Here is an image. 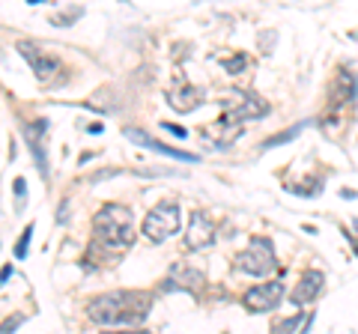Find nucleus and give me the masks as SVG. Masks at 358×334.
I'll use <instances>...</instances> for the list:
<instances>
[{
	"instance_id": "nucleus-9",
	"label": "nucleus",
	"mask_w": 358,
	"mask_h": 334,
	"mask_svg": "<svg viewBox=\"0 0 358 334\" xmlns=\"http://www.w3.org/2000/svg\"><path fill=\"white\" fill-rule=\"evenodd\" d=\"M122 135H126L131 143H138V147L152 150V152H159V155H167V159H176V161H197L194 152H182V150H176V147H167V143L150 138L147 131H141V129H126Z\"/></svg>"
},
{
	"instance_id": "nucleus-17",
	"label": "nucleus",
	"mask_w": 358,
	"mask_h": 334,
	"mask_svg": "<svg viewBox=\"0 0 358 334\" xmlns=\"http://www.w3.org/2000/svg\"><path fill=\"white\" fill-rule=\"evenodd\" d=\"M15 194H18V200H24V194H27V182L21 180V176L15 180Z\"/></svg>"
},
{
	"instance_id": "nucleus-6",
	"label": "nucleus",
	"mask_w": 358,
	"mask_h": 334,
	"mask_svg": "<svg viewBox=\"0 0 358 334\" xmlns=\"http://www.w3.org/2000/svg\"><path fill=\"white\" fill-rule=\"evenodd\" d=\"M284 298V284L281 281H266V284H257L251 286L248 293L242 296V305L248 314H268L281 305Z\"/></svg>"
},
{
	"instance_id": "nucleus-1",
	"label": "nucleus",
	"mask_w": 358,
	"mask_h": 334,
	"mask_svg": "<svg viewBox=\"0 0 358 334\" xmlns=\"http://www.w3.org/2000/svg\"><path fill=\"white\" fill-rule=\"evenodd\" d=\"M152 298L150 293H138V289H114V293H102L87 305V317L96 326H138V322L150 314Z\"/></svg>"
},
{
	"instance_id": "nucleus-8",
	"label": "nucleus",
	"mask_w": 358,
	"mask_h": 334,
	"mask_svg": "<svg viewBox=\"0 0 358 334\" xmlns=\"http://www.w3.org/2000/svg\"><path fill=\"white\" fill-rule=\"evenodd\" d=\"M215 242V224L206 212H192L188 218V230H185V248L188 251H206Z\"/></svg>"
},
{
	"instance_id": "nucleus-20",
	"label": "nucleus",
	"mask_w": 358,
	"mask_h": 334,
	"mask_svg": "<svg viewBox=\"0 0 358 334\" xmlns=\"http://www.w3.org/2000/svg\"><path fill=\"white\" fill-rule=\"evenodd\" d=\"M352 248H355V254H358V242H355V245H352Z\"/></svg>"
},
{
	"instance_id": "nucleus-3",
	"label": "nucleus",
	"mask_w": 358,
	"mask_h": 334,
	"mask_svg": "<svg viewBox=\"0 0 358 334\" xmlns=\"http://www.w3.org/2000/svg\"><path fill=\"white\" fill-rule=\"evenodd\" d=\"M236 266H239L245 275H251V277H263V275H268V272H275L278 257H275V245H272V239L254 236L248 248H245L239 257H236Z\"/></svg>"
},
{
	"instance_id": "nucleus-2",
	"label": "nucleus",
	"mask_w": 358,
	"mask_h": 334,
	"mask_svg": "<svg viewBox=\"0 0 358 334\" xmlns=\"http://www.w3.org/2000/svg\"><path fill=\"white\" fill-rule=\"evenodd\" d=\"M93 233L99 242H105L108 248H129L134 242V218L126 206L120 203H105L93 215Z\"/></svg>"
},
{
	"instance_id": "nucleus-10",
	"label": "nucleus",
	"mask_w": 358,
	"mask_h": 334,
	"mask_svg": "<svg viewBox=\"0 0 358 334\" xmlns=\"http://www.w3.org/2000/svg\"><path fill=\"white\" fill-rule=\"evenodd\" d=\"M322 284H326V275H322L320 269H308L305 275L299 277L296 289H293V293H289V302H293L296 307H301V305H310L313 298H317V296L322 293Z\"/></svg>"
},
{
	"instance_id": "nucleus-13",
	"label": "nucleus",
	"mask_w": 358,
	"mask_h": 334,
	"mask_svg": "<svg viewBox=\"0 0 358 334\" xmlns=\"http://www.w3.org/2000/svg\"><path fill=\"white\" fill-rule=\"evenodd\" d=\"M179 275V272H176ZM200 284H203V275H200L197 269H182V275H179V284L176 286H185V289H197Z\"/></svg>"
},
{
	"instance_id": "nucleus-19",
	"label": "nucleus",
	"mask_w": 358,
	"mask_h": 334,
	"mask_svg": "<svg viewBox=\"0 0 358 334\" xmlns=\"http://www.w3.org/2000/svg\"><path fill=\"white\" fill-rule=\"evenodd\" d=\"M27 3H30V6H33V3H45V0H27Z\"/></svg>"
},
{
	"instance_id": "nucleus-11",
	"label": "nucleus",
	"mask_w": 358,
	"mask_h": 334,
	"mask_svg": "<svg viewBox=\"0 0 358 334\" xmlns=\"http://www.w3.org/2000/svg\"><path fill=\"white\" fill-rule=\"evenodd\" d=\"M203 93L197 90V87H192V84H179V87H173L171 93H167V102H171V108L173 110H179V114H188V110H194V108H200L203 105Z\"/></svg>"
},
{
	"instance_id": "nucleus-18",
	"label": "nucleus",
	"mask_w": 358,
	"mask_h": 334,
	"mask_svg": "<svg viewBox=\"0 0 358 334\" xmlns=\"http://www.w3.org/2000/svg\"><path fill=\"white\" fill-rule=\"evenodd\" d=\"M9 275H13V266H9V263H6V266H3V269H0V284H6V281H9Z\"/></svg>"
},
{
	"instance_id": "nucleus-16",
	"label": "nucleus",
	"mask_w": 358,
	"mask_h": 334,
	"mask_svg": "<svg viewBox=\"0 0 358 334\" xmlns=\"http://www.w3.org/2000/svg\"><path fill=\"white\" fill-rule=\"evenodd\" d=\"M162 129H164V131H171L173 138H185V135H188V131H185L182 126H176V122H162Z\"/></svg>"
},
{
	"instance_id": "nucleus-12",
	"label": "nucleus",
	"mask_w": 358,
	"mask_h": 334,
	"mask_svg": "<svg viewBox=\"0 0 358 334\" xmlns=\"http://www.w3.org/2000/svg\"><path fill=\"white\" fill-rule=\"evenodd\" d=\"M251 66V60H248V54H230V57H224V69H227L230 75H239V72H245Z\"/></svg>"
},
{
	"instance_id": "nucleus-21",
	"label": "nucleus",
	"mask_w": 358,
	"mask_h": 334,
	"mask_svg": "<svg viewBox=\"0 0 358 334\" xmlns=\"http://www.w3.org/2000/svg\"><path fill=\"white\" fill-rule=\"evenodd\" d=\"M355 230H358V221H355Z\"/></svg>"
},
{
	"instance_id": "nucleus-14",
	"label": "nucleus",
	"mask_w": 358,
	"mask_h": 334,
	"mask_svg": "<svg viewBox=\"0 0 358 334\" xmlns=\"http://www.w3.org/2000/svg\"><path fill=\"white\" fill-rule=\"evenodd\" d=\"M308 322H310V317L305 319L301 314H296V317H289V319L275 322V326H272V331H296V328H301V326H308Z\"/></svg>"
},
{
	"instance_id": "nucleus-4",
	"label": "nucleus",
	"mask_w": 358,
	"mask_h": 334,
	"mask_svg": "<svg viewBox=\"0 0 358 334\" xmlns=\"http://www.w3.org/2000/svg\"><path fill=\"white\" fill-rule=\"evenodd\" d=\"M182 227V212H179L176 203H159L152 206L147 218H143V236L150 242H164L179 233Z\"/></svg>"
},
{
	"instance_id": "nucleus-7",
	"label": "nucleus",
	"mask_w": 358,
	"mask_h": 334,
	"mask_svg": "<svg viewBox=\"0 0 358 334\" xmlns=\"http://www.w3.org/2000/svg\"><path fill=\"white\" fill-rule=\"evenodd\" d=\"M18 54L30 63V69L39 81H51V78L60 72V60L51 57L48 51H42L39 45H33V42H18Z\"/></svg>"
},
{
	"instance_id": "nucleus-5",
	"label": "nucleus",
	"mask_w": 358,
	"mask_h": 334,
	"mask_svg": "<svg viewBox=\"0 0 358 334\" xmlns=\"http://www.w3.org/2000/svg\"><path fill=\"white\" fill-rule=\"evenodd\" d=\"M268 114V102L263 96L248 93V90H230V96L224 99V114L233 122H248V119H263Z\"/></svg>"
},
{
	"instance_id": "nucleus-15",
	"label": "nucleus",
	"mask_w": 358,
	"mask_h": 334,
	"mask_svg": "<svg viewBox=\"0 0 358 334\" xmlns=\"http://www.w3.org/2000/svg\"><path fill=\"white\" fill-rule=\"evenodd\" d=\"M30 239H33V224H27V227H24V233L18 236V245H15V260H24V257H27Z\"/></svg>"
}]
</instances>
